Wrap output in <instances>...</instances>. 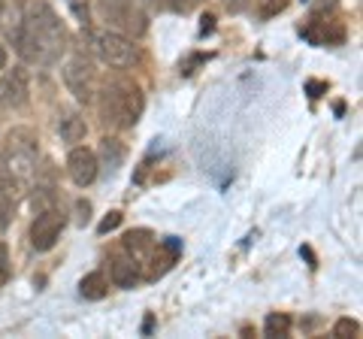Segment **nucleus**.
<instances>
[{"label":"nucleus","mask_w":363,"mask_h":339,"mask_svg":"<svg viewBox=\"0 0 363 339\" xmlns=\"http://www.w3.org/2000/svg\"><path fill=\"white\" fill-rule=\"evenodd\" d=\"M16 46L21 58L30 64H55L61 58V52L67 49V30L49 4L37 0L28 6L16 33Z\"/></svg>","instance_id":"nucleus-1"},{"label":"nucleus","mask_w":363,"mask_h":339,"mask_svg":"<svg viewBox=\"0 0 363 339\" xmlns=\"http://www.w3.org/2000/svg\"><path fill=\"white\" fill-rule=\"evenodd\" d=\"M97 100V112H100V121L104 128L109 130H128L140 121L143 109H145V97H143V88L133 82L128 76H116L100 88L94 94Z\"/></svg>","instance_id":"nucleus-2"},{"label":"nucleus","mask_w":363,"mask_h":339,"mask_svg":"<svg viewBox=\"0 0 363 339\" xmlns=\"http://www.w3.org/2000/svg\"><path fill=\"white\" fill-rule=\"evenodd\" d=\"M37 155H40V145H37V133L30 128H13L6 133V176L16 188H28L37 176Z\"/></svg>","instance_id":"nucleus-3"},{"label":"nucleus","mask_w":363,"mask_h":339,"mask_svg":"<svg viewBox=\"0 0 363 339\" xmlns=\"http://www.w3.org/2000/svg\"><path fill=\"white\" fill-rule=\"evenodd\" d=\"M94 6H97V16L112 30L133 33V37H140L145 30V13H143L140 0H97Z\"/></svg>","instance_id":"nucleus-4"},{"label":"nucleus","mask_w":363,"mask_h":339,"mask_svg":"<svg viewBox=\"0 0 363 339\" xmlns=\"http://www.w3.org/2000/svg\"><path fill=\"white\" fill-rule=\"evenodd\" d=\"M94 52L106 67H116V70H128V67H133V61H136L133 40L128 37V33H121V30L97 33L94 37Z\"/></svg>","instance_id":"nucleus-5"},{"label":"nucleus","mask_w":363,"mask_h":339,"mask_svg":"<svg viewBox=\"0 0 363 339\" xmlns=\"http://www.w3.org/2000/svg\"><path fill=\"white\" fill-rule=\"evenodd\" d=\"M64 85L67 91H70L79 104H94V94H97V70L94 64H91L88 58H82V55H76V58H70L64 64Z\"/></svg>","instance_id":"nucleus-6"},{"label":"nucleus","mask_w":363,"mask_h":339,"mask_svg":"<svg viewBox=\"0 0 363 339\" xmlns=\"http://www.w3.org/2000/svg\"><path fill=\"white\" fill-rule=\"evenodd\" d=\"M61 230H64V212L40 209L30 224V245L37 248V252H49V248H55V243L61 240Z\"/></svg>","instance_id":"nucleus-7"},{"label":"nucleus","mask_w":363,"mask_h":339,"mask_svg":"<svg viewBox=\"0 0 363 339\" xmlns=\"http://www.w3.org/2000/svg\"><path fill=\"white\" fill-rule=\"evenodd\" d=\"M97 170H100L97 155L91 149H85V145H76V149L67 155V176H70L73 185H79V188H88L94 182Z\"/></svg>","instance_id":"nucleus-8"},{"label":"nucleus","mask_w":363,"mask_h":339,"mask_svg":"<svg viewBox=\"0 0 363 339\" xmlns=\"http://www.w3.org/2000/svg\"><path fill=\"white\" fill-rule=\"evenodd\" d=\"M28 73L21 67H13L6 76H0V106L4 109H21L28 104Z\"/></svg>","instance_id":"nucleus-9"},{"label":"nucleus","mask_w":363,"mask_h":339,"mask_svg":"<svg viewBox=\"0 0 363 339\" xmlns=\"http://www.w3.org/2000/svg\"><path fill=\"white\" fill-rule=\"evenodd\" d=\"M303 37L315 46H339L345 40V25L339 18H309V25L303 28Z\"/></svg>","instance_id":"nucleus-10"},{"label":"nucleus","mask_w":363,"mask_h":339,"mask_svg":"<svg viewBox=\"0 0 363 339\" xmlns=\"http://www.w3.org/2000/svg\"><path fill=\"white\" fill-rule=\"evenodd\" d=\"M140 269H143V264L136 261L130 252H124V248L109 257V279L116 282L118 288H133L136 282H140Z\"/></svg>","instance_id":"nucleus-11"},{"label":"nucleus","mask_w":363,"mask_h":339,"mask_svg":"<svg viewBox=\"0 0 363 339\" xmlns=\"http://www.w3.org/2000/svg\"><path fill=\"white\" fill-rule=\"evenodd\" d=\"M58 133H61L64 143H82L85 133H88V124L79 112H67V116L61 118V124H58Z\"/></svg>","instance_id":"nucleus-12"},{"label":"nucleus","mask_w":363,"mask_h":339,"mask_svg":"<svg viewBox=\"0 0 363 339\" xmlns=\"http://www.w3.org/2000/svg\"><path fill=\"white\" fill-rule=\"evenodd\" d=\"M16 218V185L4 179L0 182V230H6Z\"/></svg>","instance_id":"nucleus-13"},{"label":"nucleus","mask_w":363,"mask_h":339,"mask_svg":"<svg viewBox=\"0 0 363 339\" xmlns=\"http://www.w3.org/2000/svg\"><path fill=\"white\" fill-rule=\"evenodd\" d=\"M79 294H82L85 300H104L109 294V279L104 273H88L79 282Z\"/></svg>","instance_id":"nucleus-14"},{"label":"nucleus","mask_w":363,"mask_h":339,"mask_svg":"<svg viewBox=\"0 0 363 339\" xmlns=\"http://www.w3.org/2000/svg\"><path fill=\"white\" fill-rule=\"evenodd\" d=\"M100 157H104L106 170H118L124 161V145L116 137H104V143H100Z\"/></svg>","instance_id":"nucleus-15"},{"label":"nucleus","mask_w":363,"mask_h":339,"mask_svg":"<svg viewBox=\"0 0 363 339\" xmlns=\"http://www.w3.org/2000/svg\"><path fill=\"white\" fill-rule=\"evenodd\" d=\"M264 333H267V336H288V333H291V315H285V312H272V315H267Z\"/></svg>","instance_id":"nucleus-16"},{"label":"nucleus","mask_w":363,"mask_h":339,"mask_svg":"<svg viewBox=\"0 0 363 339\" xmlns=\"http://www.w3.org/2000/svg\"><path fill=\"white\" fill-rule=\"evenodd\" d=\"M333 336L336 339H345V336H360V324L354 318H339L333 324Z\"/></svg>","instance_id":"nucleus-17"},{"label":"nucleus","mask_w":363,"mask_h":339,"mask_svg":"<svg viewBox=\"0 0 363 339\" xmlns=\"http://www.w3.org/2000/svg\"><path fill=\"white\" fill-rule=\"evenodd\" d=\"M200 0H164V6L169 9V13H179V16H188Z\"/></svg>","instance_id":"nucleus-18"},{"label":"nucleus","mask_w":363,"mask_h":339,"mask_svg":"<svg viewBox=\"0 0 363 339\" xmlns=\"http://www.w3.org/2000/svg\"><path fill=\"white\" fill-rule=\"evenodd\" d=\"M285 6H288V0H267V4H264V18H272V16L285 13Z\"/></svg>","instance_id":"nucleus-19"},{"label":"nucleus","mask_w":363,"mask_h":339,"mask_svg":"<svg viewBox=\"0 0 363 339\" xmlns=\"http://www.w3.org/2000/svg\"><path fill=\"white\" fill-rule=\"evenodd\" d=\"M118 224H121V212H109V216L100 221V228H97V230H100V233H109V230H116Z\"/></svg>","instance_id":"nucleus-20"},{"label":"nucleus","mask_w":363,"mask_h":339,"mask_svg":"<svg viewBox=\"0 0 363 339\" xmlns=\"http://www.w3.org/2000/svg\"><path fill=\"white\" fill-rule=\"evenodd\" d=\"M221 4H224L227 13L240 16V13H245V9H248V4H252V0H221Z\"/></svg>","instance_id":"nucleus-21"},{"label":"nucleus","mask_w":363,"mask_h":339,"mask_svg":"<svg viewBox=\"0 0 363 339\" xmlns=\"http://www.w3.org/2000/svg\"><path fill=\"white\" fill-rule=\"evenodd\" d=\"M306 88H309V94H312V97H321V91H327V82H309Z\"/></svg>","instance_id":"nucleus-22"},{"label":"nucleus","mask_w":363,"mask_h":339,"mask_svg":"<svg viewBox=\"0 0 363 339\" xmlns=\"http://www.w3.org/2000/svg\"><path fill=\"white\" fill-rule=\"evenodd\" d=\"M88 212H91L88 203H79V224H85V221H88Z\"/></svg>","instance_id":"nucleus-23"},{"label":"nucleus","mask_w":363,"mask_h":339,"mask_svg":"<svg viewBox=\"0 0 363 339\" xmlns=\"http://www.w3.org/2000/svg\"><path fill=\"white\" fill-rule=\"evenodd\" d=\"M6 61H9V55H6L4 46H0V70H6Z\"/></svg>","instance_id":"nucleus-24"},{"label":"nucleus","mask_w":363,"mask_h":339,"mask_svg":"<svg viewBox=\"0 0 363 339\" xmlns=\"http://www.w3.org/2000/svg\"><path fill=\"white\" fill-rule=\"evenodd\" d=\"M4 267H6V248L0 243V273H4Z\"/></svg>","instance_id":"nucleus-25"},{"label":"nucleus","mask_w":363,"mask_h":339,"mask_svg":"<svg viewBox=\"0 0 363 339\" xmlns=\"http://www.w3.org/2000/svg\"><path fill=\"white\" fill-rule=\"evenodd\" d=\"M333 4H336V0H321V4H318V6L324 9V6H333Z\"/></svg>","instance_id":"nucleus-26"},{"label":"nucleus","mask_w":363,"mask_h":339,"mask_svg":"<svg viewBox=\"0 0 363 339\" xmlns=\"http://www.w3.org/2000/svg\"><path fill=\"white\" fill-rule=\"evenodd\" d=\"M4 4H6V0H0V13H4Z\"/></svg>","instance_id":"nucleus-27"}]
</instances>
